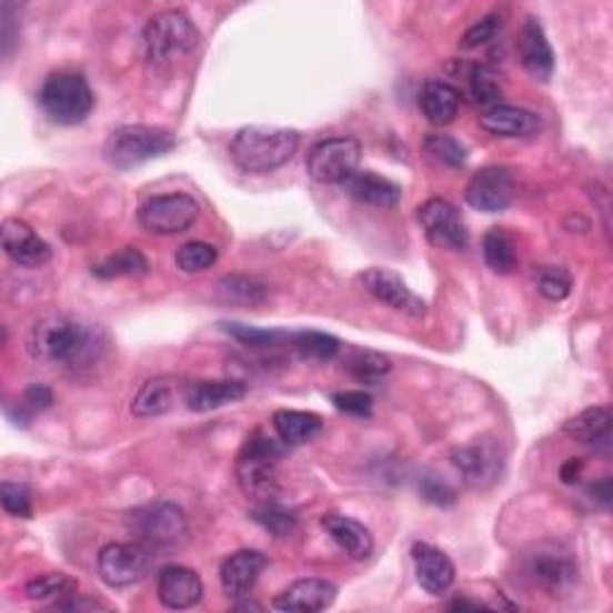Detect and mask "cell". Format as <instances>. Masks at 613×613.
<instances>
[{
	"label": "cell",
	"mask_w": 613,
	"mask_h": 613,
	"mask_svg": "<svg viewBox=\"0 0 613 613\" xmlns=\"http://www.w3.org/2000/svg\"><path fill=\"white\" fill-rule=\"evenodd\" d=\"M109 350L105 331L72 314H49L39 319L27 335V352L32 360L66 372H87L97 366Z\"/></svg>",
	"instance_id": "obj_1"
},
{
	"label": "cell",
	"mask_w": 613,
	"mask_h": 613,
	"mask_svg": "<svg viewBox=\"0 0 613 613\" xmlns=\"http://www.w3.org/2000/svg\"><path fill=\"white\" fill-rule=\"evenodd\" d=\"M300 132L273 125H250L230 140V159L242 173L267 175L279 171L298 153Z\"/></svg>",
	"instance_id": "obj_2"
},
{
	"label": "cell",
	"mask_w": 613,
	"mask_h": 613,
	"mask_svg": "<svg viewBox=\"0 0 613 613\" xmlns=\"http://www.w3.org/2000/svg\"><path fill=\"white\" fill-rule=\"evenodd\" d=\"M283 458V446L262 429L254 432L244 441V446L235 460V474L242 494L252 499L254 503L275 501L279 492V465Z\"/></svg>",
	"instance_id": "obj_3"
},
{
	"label": "cell",
	"mask_w": 613,
	"mask_h": 613,
	"mask_svg": "<svg viewBox=\"0 0 613 613\" xmlns=\"http://www.w3.org/2000/svg\"><path fill=\"white\" fill-rule=\"evenodd\" d=\"M39 105L56 125H80L94 111V91L77 72H53L39 89Z\"/></svg>",
	"instance_id": "obj_4"
},
{
	"label": "cell",
	"mask_w": 613,
	"mask_h": 613,
	"mask_svg": "<svg viewBox=\"0 0 613 613\" xmlns=\"http://www.w3.org/2000/svg\"><path fill=\"white\" fill-rule=\"evenodd\" d=\"M175 149V134L157 125H122L109 134L103 144V159L118 171L161 159Z\"/></svg>",
	"instance_id": "obj_5"
},
{
	"label": "cell",
	"mask_w": 613,
	"mask_h": 613,
	"mask_svg": "<svg viewBox=\"0 0 613 613\" xmlns=\"http://www.w3.org/2000/svg\"><path fill=\"white\" fill-rule=\"evenodd\" d=\"M202 34L185 10H163L144 27V51L151 63H171V60L190 56Z\"/></svg>",
	"instance_id": "obj_6"
},
{
	"label": "cell",
	"mask_w": 613,
	"mask_h": 613,
	"mask_svg": "<svg viewBox=\"0 0 613 613\" xmlns=\"http://www.w3.org/2000/svg\"><path fill=\"white\" fill-rule=\"evenodd\" d=\"M130 527L137 542L149 551H171L188 540V515L173 501H153L140 505L130 515Z\"/></svg>",
	"instance_id": "obj_7"
},
{
	"label": "cell",
	"mask_w": 613,
	"mask_h": 613,
	"mask_svg": "<svg viewBox=\"0 0 613 613\" xmlns=\"http://www.w3.org/2000/svg\"><path fill=\"white\" fill-rule=\"evenodd\" d=\"M362 147L355 137H329L306 153V173L321 185H343L358 171Z\"/></svg>",
	"instance_id": "obj_8"
},
{
	"label": "cell",
	"mask_w": 613,
	"mask_h": 613,
	"mask_svg": "<svg viewBox=\"0 0 613 613\" xmlns=\"http://www.w3.org/2000/svg\"><path fill=\"white\" fill-rule=\"evenodd\" d=\"M199 213H202V207L188 192L157 194L142 204L140 223L147 233L153 235H178L197 223Z\"/></svg>",
	"instance_id": "obj_9"
},
{
	"label": "cell",
	"mask_w": 613,
	"mask_h": 613,
	"mask_svg": "<svg viewBox=\"0 0 613 613\" xmlns=\"http://www.w3.org/2000/svg\"><path fill=\"white\" fill-rule=\"evenodd\" d=\"M451 463L465 486L484 492V489H492L503 474L505 453L494 439H478L468 446L455 449L451 453Z\"/></svg>",
	"instance_id": "obj_10"
},
{
	"label": "cell",
	"mask_w": 613,
	"mask_h": 613,
	"mask_svg": "<svg viewBox=\"0 0 613 613\" xmlns=\"http://www.w3.org/2000/svg\"><path fill=\"white\" fill-rule=\"evenodd\" d=\"M153 561V551L140 542H113L99 551V575L109 587H130L140 582Z\"/></svg>",
	"instance_id": "obj_11"
},
{
	"label": "cell",
	"mask_w": 613,
	"mask_h": 613,
	"mask_svg": "<svg viewBox=\"0 0 613 613\" xmlns=\"http://www.w3.org/2000/svg\"><path fill=\"white\" fill-rule=\"evenodd\" d=\"M418 221L424 230L426 240L439 250H451V252H465L468 250V228L460 219L458 209L446 202V199L434 197L426 199V202L418 209Z\"/></svg>",
	"instance_id": "obj_12"
},
{
	"label": "cell",
	"mask_w": 613,
	"mask_h": 613,
	"mask_svg": "<svg viewBox=\"0 0 613 613\" xmlns=\"http://www.w3.org/2000/svg\"><path fill=\"white\" fill-rule=\"evenodd\" d=\"M360 283L364 285L366 293H370L374 300L381 304L391 306L393 312H401L410 319H424L426 316V302L410 290L408 283L398 275L395 271L389 269H366L360 275Z\"/></svg>",
	"instance_id": "obj_13"
},
{
	"label": "cell",
	"mask_w": 613,
	"mask_h": 613,
	"mask_svg": "<svg viewBox=\"0 0 613 613\" xmlns=\"http://www.w3.org/2000/svg\"><path fill=\"white\" fill-rule=\"evenodd\" d=\"M515 178L503 165H486L474 173L465 188V202L484 213H499L513 204Z\"/></svg>",
	"instance_id": "obj_14"
},
{
	"label": "cell",
	"mask_w": 613,
	"mask_h": 613,
	"mask_svg": "<svg viewBox=\"0 0 613 613\" xmlns=\"http://www.w3.org/2000/svg\"><path fill=\"white\" fill-rule=\"evenodd\" d=\"M0 242H3V250L12 262L24 269H41L53 257L51 244L22 219L3 221V225H0Z\"/></svg>",
	"instance_id": "obj_15"
},
{
	"label": "cell",
	"mask_w": 613,
	"mask_h": 613,
	"mask_svg": "<svg viewBox=\"0 0 613 613\" xmlns=\"http://www.w3.org/2000/svg\"><path fill=\"white\" fill-rule=\"evenodd\" d=\"M267 565H269V559L262 554V551L242 549V551H235V554H230L221 563V573H219L223 592L230 596V600L250 596Z\"/></svg>",
	"instance_id": "obj_16"
},
{
	"label": "cell",
	"mask_w": 613,
	"mask_h": 613,
	"mask_svg": "<svg viewBox=\"0 0 613 613\" xmlns=\"http://www.w3.org/2000/svg\"><path fill=\"white\" fill-rule=\"evenodd\" d=\"M157 594L165 609L182 611L202 602L204 585L197 571L185 569V565H165L157 577Z\"/></svg>",
	"instance_id": "obj_17"
},
{
	"label": "cell",
	"mask_w": 613,
	"mask_h": 613,
	"mask_svg": "<svg viewBox=\"0 0 613 613\" xmlns=\"http://www.w3.org/2000/svg\"><path fill=\"white\" fill-rule=\"evenodd\" d=\"M412 563H415V575L420 587L429 594L441 596L449 592L455 582V565L446 551H441L426 542L412 544Z\"/></svg>",
	"instance_id": "obj_18"
},
{
	"label": "cell",
	"mask_w": 613,
	"mask_h": 613,
	"mask_svg": "<svg viewBox=\"0 0 613 613\" xmlns=\"http://www.w3.org/2000/svg\"><path fill=\"white\" fill-rule=\"evenodd\" d=\"M517 53H520V63H523L530 77H534V80L540 82L551 80V74H554V68H556V58L544 34V27L536 18H527L523 29H520Z\"/></svg>",
	"instance_id": "obj_19"
},
{
	"label": "cell",
	"mask_w": 613,
	"mask_h": 613,
	"mask_svg": "<svg viewBox=\"0 0 613 613\" xmlns=\"http://www.w3.org/2000/svg\"><path fill=\"white\" fill-rule=\"evenodd\" d=\"M335 596H339V587L331 580L321 577H304L283 590L273 600V609L279 611H295V613H314L329 609Z\"/></svg>",
	"instance_id": "obj_20"
},
{
	"label": "cell",
	"mask_w": 613,
	"mask_h": 613,
	"mask_svg": "<svg viewBox=\"0 0 613 613\" xmlns=\"http://www.w3.org/2000/svg\"><path fill=\"white\" fill-rule=\"evenodd\" d=\"M542 118L520 105H494L480 115V128L503 140H525L542 132Z\"/></svg>",
	"instance_id": "obj_21"
},
{
	"label": "cell",
	"mask_w": 613,
	"mask_h": 613,
	"mask_svg": "<svg viewBox=\"0 0 613 613\" xmlns=\"http://www.w3.org/2000/svg\"><path fill=\"white\" fill-rule=\"evenodd\" d=\"M248 395V383L235 379H221V381H192L185 383L182 391V401H185L188 410L192 412H211L225 408L230 403H238Z\"/></svg>",
	"instance_id": "obj_22"
},
{
	"label": "cell",
	"mask_w": 613,
	"mask_h": 613,
	"mask_svg": "<svg viewBox=\"0 0 613 613\" xmlns=\"http://www.w3.org/2000/svg\"><path fill=\"white\" fill-rule=\"evenodd\" d=\"M182 391H185V383H180V379L168 374L153 376L144 381V386L132 398V415L142 420L161 418L175 408L178 398H182Z\"/></svg>",
	"instance_id": "obj_23"
},
{
	"label": "cell",
	"mask_w": 613,
	"mask_h": 613,
	"mask_svg": "<svg viewBox=\"0 0 613 613\" xmlns=\"http://www.w3.org/2000/svg\"><path fill=\"white\" fill-rule=\"evenodd\" d=\"M527 573L536 587H542L551 596H559L573 587L577 577V565L569 556L554 554V551H542V554H534L530 559Z\"/></svg>",
	"instance_id": "obj_24"
},
{
	"label": "cell",
	"mask_w": 613,
	"mask_h": 613,
	"mask_svg": "<svg viewBox=\"0 0 613 613\" xmlns=\"http://www.w3.org/2000/svg\"><path fill=\"white\" fill-rule=\"evenodd\" d=\"M321 527L339 544L352 561H366L374 554V536L370 527H364L360 520L329 513L321 517Z\"/></svg>",
	"instance_id": "obj_25"
},
{
	"label": "cell",
	"mask_w": 613,
	"mask_h": 613,
	"mask_svg": "<svg viewBox=\"0 0 613 613\" xmlns=\"http://www.w3.org/2000/svg\"><path fill=\"white\" fill-rule=\"evenodd\" d=\"M343 188L352 199H358V202L379 209H393L401 204L403 197L401 185H395L393 180L383 178L374 171H355L343 182Z\"/></svg>",
	"instance_id": "obj_26"
},
{
	"label": "cell",
	"mask_w": 613,
	"mask_h": 613,
	"mask_svg": "<svg viewBox=\"0 0 613 613\" xmlns=\"http://www.w3.org/2000/svg\"><path fill=\"white\" fill-rule=\"evenodd\" d=\"M420 109L424 118L432 122L436 128H446L455 120L458 109H460V91L441 80L426 82L420 97Z\"/></svg>",
	"instance_id": "obj_27"
},
{
	"label": "cell",
	"mask_w": 613,
	"mask_h": 613,
	"mask_svg": "<svg viewBox=\"0 0 613 613\" xmlns=\"http://www.w3.org/2000/svg\"><path fill=\"white\" fill-rule=\"evenodd\" d=\"M273 429L279 434V441L285 446H302V443H310L316 439L324 429L319 415L304 410H279L273 412Z\"/></svg>",
	"instance_id": "obj_28"
},
{
	"label": "cell",
	"mask_w": 613,
	"mask_h": 613,
	"mask_svg": "<svg viewBox=\"0 0 613 613\" xmlns=\"http://www.w3.org/2000/svg\"><path fill=\"white\" fill-rule=\"evenodd\" d=\"M611 422L613 418L609 408H587L577 412L569 422H563V434L577 443H585V446H596V443L609 441Z\"/></svg>",
	"instance_id": "obj_29"
},
{
	"label": "cell",
	"mask_w": 613,
	"mask_h": 613,
	"mask_svg": "<svg viewBox=\"0 0 613 613\" xmlns=\"http://www.w3.org/2000/svg\"><path fill=\"white\" fill-rule=\"evenodd\" d=\"M482 254L486 267L494 273L509 275L517 267L515 238L505 228H489L482 238Z\"/></svg>",
	"instance_id": "obj_30"
},
{
	"label": "cell",
	"mask_w": 613,
	"mask_h": 613,
	"mask_svg": "<svg viewBox=\"0 0 613 613\" xmlns=\"http://www.w3.org/2000/svg\"><path fill=\"white\" fill-rule=\"evenodd\" d=\"M149 271L147 257L137 248H122L115 254L105 257L103 262L94 264L91 273L101 281H113V279H125V275H144Z\"/></svg>",
	"instance_id": "obj_31"
},
{
	"label": "cell",
	"mask_w": 613,
	"mask_h": 613,
	"mask_svg": "<svg viewBox=\"0 0 613 613\" xmlns=\"http://www.w3.org/2000/svg\"><path fill=\"white\" fill-rule=\"evenodd\" d=\"M219 298L223 302H233V304H248V306H259L269 300V288L252 279V275H225V279L219 281Z\"/></svg>",
	"instance_id": "obj_32"
},
{
	"label": "cell",
	"mask_w": 613,
	"mask_h": 613,
	"mask_svg": "<svg viewBox=\"0 0 613 613\" xmlns=\"http://www.w3.org/2000/svg\"><path fill=\"white\" fill-rule=\"evenodd\" d=\"M468 77V87H470V97L472 101L482 105V109H494L499 105V99L503 94V87L499 82V74L489 68V66H468L465 72Z\"/></svg>",
	"instance_id": "obj_33"
},
{
	"label": "cell",
	"mask_w": 613,
	"mask_h": 613,
	"mask_svg": "<svg viewBox=\"0 0 613 613\" xmlns=\"http://www.w3.org/2000/svg\"><path fill=\"white\" fill-rule=\"evenodd\" d=\"M345 370L355 381L374 386V383H381V379L391 372V360L374 350H355L345 360Z\"/></svg>",
	"instance_id": "obj_34"
},
{
	"label": "cell",
	"mask_w": 613,
	"mask_h": 613,
	"mask_svg": "<svg viewBox=\"0 0 613 613\" xmlns=\"http://www.w3.org/2000/svg\"><path fill=\"white\" fill-rule=\"evenodd\" d=\"M77 592V582L66 573H41L27 582V596L32 602H60Z\"/></svg>",
	"instance_id": "obj_35"
},
{
	"label": "cell",
	"mask_w": 613,
	"mask_h": 613,
	"mask_svg": "<svg viewBox=\"0 0 613 613\" xmlns=\"http://www.w3.org/2000/svg\"><path fill=\"white\" fill-rule=\"evenodd\" d=\"M293 348L304 360L329 362L341 352V341L335 339V335L321 333V331H300L293 335Z\"/></svg>",
	"instance_id": "obj_36"
},
{
	"label": "cell",
	"mask_w": 613,
	"mask_h": 613,
	"mask_svg": "<svg viewBox=\"0 0 613 613\" xmlns=\"http://www.w3.org/2000/svg\"><path fill=\"white\" fill-rule=\"evenodd\" d=\"M252 520L257 525H262L267 532H271L273 536H288V534H293L298 527L295 513L283 509V505L275 501L257 503L252 509Z\"/></svg>",
	"instance_id": "obj_37"
},
{
	"label": "cell",
	"mask_w": 613,
	"mask_h": 613,
	"mask_svg": "<svg viewBox=\"0 0 613 613\" xmlns=\"http://www.w3.org/2000/svg\"><path fill=\"white\" fill-rule=\"evenodd\" d=\"M217 262H219V250L202 240L180 244L175 252V264L182 273H204Z\"/></svg>",
	"instance_id": "obj_38"
},
{
	"label": "cell",
	"mask_w": 613,
	"mask_h": 613,
	"mask_svg": "<svg viewBox=\"0 0 613 613\" xmlns=\"http://www.w3.org/2000/svg\"><path fill=\"white\" fill-rule=\"evenodd\" d=\"M424 151L446 168H463L468 163V149L451 134H429L424 140Z\"/></svg>",
	"instance_id": "obj_39"
},
{
	"label": "cell",
	"mask_w": 613,
	"mask_h": 613,
	"mask_svg": "<svg viewBox=\"0 0 613 613\" xmlns=\"http://www.w3.org/2000/svg\"><path fill=\"white\" fill-rule=\"evenodd\" d=\"M221 329L230 335V339H235L238 343L248 348H273L283 339V333L279 331L248 326V324H240V321H221Z\"/></svg>",
	"instance_id": "obj_40"
},
{
	"label": "cell",
	"mask_w": 613,
	"mask_h": 613,
	"mask_svg": "<svg viewBox=\"0 0 613 613\" xmlns=\"http://www.w3.org/2000/svg\"><path fill=\"white\" fill-rule=\"evenodd\" d=\"M571 288H573L571 273L561 267H544L540 269V273H536V290H540V293L551 302H561L569 298Z\"/></svg>",
	"instance_id": "obj_41"
},
{
	"label": "cell",
	"mask_w": 613,
	"mask_h": 613,
	"mask_svg": "<svg viewBox=\"0 0 613 613\" xmlns=\"http://www.w3.org/2000/svg\"><path fill=\"white\" fill-rule=\"evenodd\" d=\"M0 501H3L6 513L14 517H32V492L27 484L3 482L0 484Z\"/></svg>",
	"instance_id": "obj_42"
},
{
	"label": "cell",
	"mask_w": 613,
	"mask_h": 613,
	"mask_svg": "<svg viewBox=\"0 0 613 613\" xmlns=\"http://www.w3.org/2000/svg\"><path fill=\"white\" fill-rule=\"evenodd\" d=\"M331 403L335 405V410L345 412V415L372 418L374 398L366 391H341V393H333Z\"/></svg>",
	"instance_id": "obj_43"
},
{
	"label": "cell",
	"mask_w": 613,
	"mask_h": 613,
	"mask_svg": "<svg viewBox=\"0 0 613 613\" xmlns=\"http://www.w3.org/2000/svg\"><path fill=\"white\" fill-rule=\"evenodd\" d=\"M420 492L426 503L441 505V509H449V505L458 501L455 489L446 480L439 478V474H424L420 482Z\"/></svg>",
	"instance_id": "obj_44"
},
{
	"label": "cell",
	"mask_w": 613,
	"mask_h": 613,
	"mask_svg": "<svg viewBox=\"0 0 613 613\" xmlns=\"http://www.w3.org/2000/svg\"><path fill=\"white\" fill-rule=\"evenodd\" d=\"M499 29H501V18H496V14H489V18L480 20L478 24H472L468 29L463 39H460V49L472 51V49H478V46L489 43L499 34Z\"/></svg>",
	"instance_id": "obj_45"
},
{
	"label": "cell",
	"mask_w": 613,
	"mask_h": 613,
	"mask_svg": "<svg viewBox=\"0 0 613 613\" xmlns=\"http://www.w3.org/2000/svg\"><path fill=\"white\" fill-rule=\"evenodd\" d=\"M20 8L10 3V0H6L3 6H0V43H3V56L10 58L12 51H14V43H18L20 39V27L18 22H14V12H18Z\"/></svg>",
	"instance_id": "obj_46"
},
{
	"label": "cell",
	"mask_w": 613,
	"mask_h": 613,
	"mask_svg": "<svg viewBox=\"0 0 613 613\" xmlns=\"http://www.w3.org/2000/svg\"><path fill=\"white\" fill-rule=\"evenodd\" d=\"M22 403L32 412H43L53 405V391L43 383H32L22 395Z\"/></svg>",
	"instance_id": "obj_47"
},
{
	"label": "cell",
	"mask_w": 613,
	"mask_h": 613,
	"mask_svg": "<svg viewBox=\"0 0 613 613\" xmlns=\"http://www.w3.org/2000/svg\"><path fill=\"white\" fill-rule=\"evenodd\" d=\"M56 611H99V609H109L105 604L97 602V600H89V596L84 594H70L66 596V600H60L53 604Z\"/></svg>",
	"instance_id": "obj_48"
},
{
	"label": "cell",
	"mask_w": 613,
	"mask_h": 613,
	"mask_svg": "<svg viewBox=\"0 0 613 613\" xmlns=\"http://www.w3.org/2000/svg\"><path fill=\"white\" fill-rule=\"evenodd\" d=\"M582 465H585V463H582V458H571L569 463H565V465L561 468V480H563V484H573V482H577V480H580V472H582Z\"/></svg>",
	"instance_id": "obj_49"
},
{
	"label": "cell",
	"mask_w": 613,
	"mask_h": 613,
	"mask_svg": "<svg viewBox=\"0 0 613 613\" xmlns=\"http://www.w3.org/2000/svg\"><path fill=\"white\" fill-rule=\"evenodd\" d=\"M590 492H592V496H594L596 501L604 503V505H609V501H611V480L604 478L600 484H594V486L590 489Z\"/></svg>",
	"instance_id": "obj_50"
},
{
	"label": "cell",
	"mask_w": 613,
	"mask_h": 613,
	"mask_svg": "<svg viewBox=\"0 0 613 613\" xmlns=\"http://www.w3.org/2000/svg\"><path fill=\"white\" fill-rule=\"evenodd\" d=\"M449 609H455V611L474 609V611H478V609H484V604H480V602H468V600H455V602H451V604H449Z\"/></svg>",
	"instance_id": "obj_51"
},
{
	"label": "cell",
	"mask_w": 613,
	"mask_h": 613,
	"mask_svg": "<svg viewBox=\"0 0 613 613\" xmlns=\"http://www.w3.org/2000/svg\"><path fill=\"white\" fill-rule=\"evenodd\" d=\"M235 609H238V611H250V609L259 611V609H262V606H259V604H254V602H244V604H238Z\"/></svg>",
	"instance_id": "obj_52"
}]
</instances>
